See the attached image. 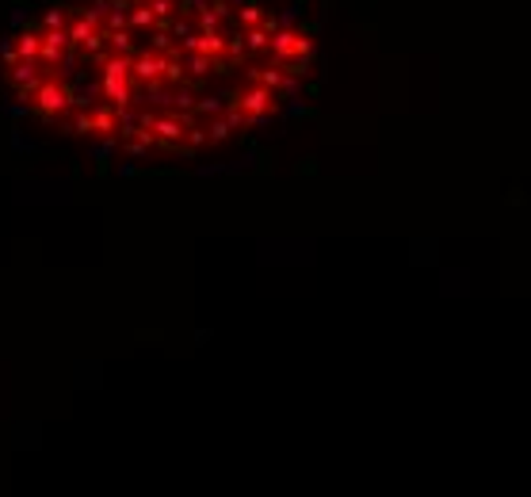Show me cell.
Wrapping results in <instances>:
<instances>
[{
    "mask_svg": "<svg viewBox=\"0 0 531 497\" xmlns=\"http://www.w3.org/2000/svg\"><path fill=\"white\" fill-rule=\"evenodd\" d=\"M210 69V58H203V54H191V73H207Z\"/></svg>",
    "mask_w": 531,
    "mask_h": 497,
    "instance_id": "obj_8",
    "label": "cell"
},
{
    "mask_svg": "<svg viewBox=\"0 0 531 497\" xmlns=\"http://www.w3.org/2000/svg\"><path fill=\"white\" fill-rule=\"evenodd\" d=\"M35 104L43 107V115H58V111L69 107V92L58 85V80H38V88H35Z\"/></svg>",
    "mask_w": 531,
    "mask_h": 497,
    "instance_id": "obj_2",
    "label": "cell"
},
{
    "mask_svg": "<svg viewBox=\"0 0 531 497\" xmlns=\"http://www.w3.org/2000/svg\"><path fill=\"white\" fill-rule=\"evenodd\" d=\"M130 77L138 80H149V85H157L161 77H165V54H157V50H146V54H138V62H130Z\"/></svg>",
    "mask_w": 531,
    "mask_h": 497,
    "instance_id": "obj_3",
    "label": "cell"
},
{
    "mask_svg": "<svg viewBox=\"0 0 531 497\" xmlns=\"http://www.w3.org/2000/svg\"><path fill=\"white\" fill-rule=\"evenodd\" d=\"M65 54H69V35H65V31H46V35H38V58H43L46 65L61 62Z\"/></svg>",
    "mask_w": 531,
    "mask_h": 497,
    "instance_id": "obj_4",
    "label": "cell"
},
{
    "mask_svg": "<svg viewBox=\"0 0 531 497\" xmlns=\"http://www.w3.org/2000/svg\"><path fill=\"white\" fill-rule=\"evenodd\" d=\"M16 54L23 58V62H31V58H38V35H31V31H23V35H19Z\"/></svg>",
    "mask_w": 531,
    "mask_h": 497,
    "instance_id": "obj_5",
    "label": "cell"
},
{
    "mask_svg": "<svg viewBox=\"0 0 531 497\" xmlns=\"http://www.w3.org/2000/svg\"><path fill=\"white\" fill-rule=\"evenodd\" d=\"M260 19H264V16H260V4H257V0L241 4V23H249V27H252V23H260Z\"/></svg>",
    "mask_w": 531,
    "mask_h": 497,
    "instance_id": "obj_7",
    "label": "cell"
},
{
    "mask_svg": "<svg viewBox=\"0 0 531 497\" xmlns=\"http://www.w3.org/2000/svg\"><path fill=\"white\" fill-rule=\"evenodd\" d=\"M104 92L111 104H127L130 100V58H107L104 65Z\"/></svg>",
    "mask_w": 531,
    "mask_h": 497,
    "instance_id": "obj_1",
    "label": "cell"
},
{
    "mask_svg": "<svg viewBox=\"0 0 531 497\" xmlns=\"http://www.w3.org/2000/svg\"><path fill=\"white\" fill-rule=\"evenodd\" d=\"M268 46V31L264 27H252L249 35H245V50H264Z\"/></svg>",
    "mask_w": 531,
    "mask_h": 497,
    "instance_id": "obj_6",
    "label": "cell"
}]
</instances>
